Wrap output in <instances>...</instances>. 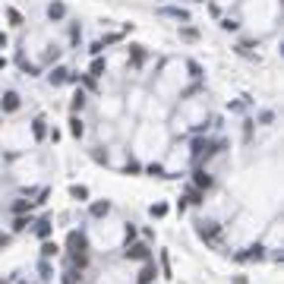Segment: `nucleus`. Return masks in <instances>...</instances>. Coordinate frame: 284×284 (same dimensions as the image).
Segmentation results:
<instances>
[{
  "mask_svg": "<svg viewBox=\"0 0 284 284\" xmlns=\"http://www.w3.org/2000/svg\"><path fill=\"white\" fill-rule=\"evenodd\" d=\"M66 249H70L73 256H82L85 249H89V240H85V234H79V230H70V234H66Z\"/></svg>",
  "mask_w": 284,
  "mask_h": 284,
  "instance_id": "obj_1",
  "label": "nucleus"
},
{
  "mask_svg": "<svg viewBox=\"0 0 284 284\" xmlns=\"http://www.w3.org/2000/svg\"><path fill=\"white\" fill-rule=\"evenodd\" d=\"M196 230H199V237L202 240H212V243H218V225H215V221H199V225H196Z\"/></svg>",
  "mask_w": 284,
  "mask_h": 284,
  "instance_id": "obj_2",
  "label": "nucleus"
},
{
  "mask_svg": "<svg viewBox=\"0 0 284 284\" xmlns=\"http://www.w3.org/2000/svg\"><path fill=\"white\" fill-rule=\"evenodd\" d=\"M126 259H145L149 262V256H152V249H149V243H130L126 246Z\"/></svg>",
  "mask_w": 284,
  "mask_h": 284,
  "instance_id": "obj_3",
  "label": "nucleus"
},
{
  "mask_svg": "<svg viewBox=\"0 0 284 284\" xmlns=\"http://www.w3.org/2000/svg\"><path fill=\"white\" fill-rule=\"evenodd\" d=\"M234 259H237V262H259V259H265V249H262V246H249L246 253H237Z\"/></svg>",
  "mask_w": 284,
  "mask_h": 284,
  "instance_id": "obj_4",
  "label": "nucleus"
},
{
  "mask_svg": "<svg viewBox=\"0 0 284 284\" xmlns=\"http://www.w3.org/2000/svg\"><path fill=\"white\" fill-rule=\"evenodd\" d=\"M0 108H3L6 114H16V111H19V95H16V92H6L3 98H0Z\"/></svg>",
  "mask_w": 284,
  "mask_h": 284,
  "instance_id": "obj_5",
  "label": "nucleus"
},
{
  "mask_svg": "<svg viewBox=\"0 0 284 284\" xmlns=\"http://www.w3.org/2000/svg\"><path fill=\"white\" fill-rule=\"evenodd\" d=\"M155 275H158V269H155L152 262H145V265H142V272H139V278H136V281H139V284H152V281H155Z\"/></svg>",
  "mask_w": 284,
  "mask_h": 284,
  "instance_id": "obj_6",
  "label": "nucleus"
},
{
  "mask_svg": "<svg viewBox=\"0 0 284 284\" xmlns=\"http://www.w3.org/2000/svg\"><path fill=\"white\" fill-rule=\"evenodd\" d=\"M63 16H66V6L60 3V0H54V3L48 6V19H54V22H57V19H63Z\"/></svg>",
  "mask_w": 284,
  "mask_h": 284,
  "instance_id": "obj_7",
  "label": "nucleus"
},
{
  "mask_svg": "<svg viewBox=\"0 0 284 284\" xmlns=\"http://www.w3.org/2000/svg\"><path fill=\"white\" fill-rule=\"evenodd\" d=\"M48 79H51V85H63V82H70V70H63V66H57V70L51 73Z\"/></svg>",
  "mask_w": 284,
  "mask_h": 284,
  "instance_id": "obj_8",
  "label": "nucleus"
},
{
  "mask_svg": "<svg viewBox=\"0 0 284 284\" xmlns=\"http://www.w3.org/2000/svg\"><path fill=\"white\" fill-rule=\"evenodd\" d=\"M89 212H92V218H105V215L111 212V202H108V199H105V202H92Z\"/></svg>",
  "mask_w": 284,
  "mask_h": 284,
  "instance_id": "obj_9",
  "label": "nucleus"
},
{
  "mask_svg": "<svg viewBox=\"0 0 284 284\" xmlns=\"http://www.w3.org/2000/svg\"><path fill=\"white\" fill-rule=\"evenodd\" d=\"M193 180H196V189H209V186H212V177L205 174L202 168H199V170H196V174H193Z\"/></svg>",
  "mask_w": 284,
  "mask_h": 284,
  "instance_id": "obj_10",
  "label": "nucleus"
},
{
  "mask_svg": "<svg viewBox=\"0 0 284 284\" xmlns=\"http://www.w3.org/2000/svg\"><path fill=\"white\" fill-rule=\"evenodd\" d=\"M161 16H174V19H180V22H186V19H189V13H186V10H180V6H165V10H161Z\"/></svg>",
  "mask_w": 284,
  "mask_h": 284,
  "instance_id": "obj_11",
  "label": "nucleus"
},
{
  "mask_svg": "<svg viewBox=\"0 0 284 284\" xmlns=\"http://www.w3.org/2000/svg\"><path fill=\"white\" fill-rule=\"evenodd\" d=\"M57 253H60V246L54 240H45V243H41V259H51V256H57Z\"/></svg>",
  "mask_w": 284,
  "mask_h": 284,
  "instance_id": "obj_12",
  "label": "nucleus"
},
{
  "mask_svg": "<svg viewBox=\"0 0 284 284\" xmlns=\"http://www.w3.org/2000/svg\"><path fill=\"white\" fill-rule=\"evenodd\" d=\"M70 196H73L76 202H85V199H89V186H82V183L79 186H70Z\"/></svg>",
  "mask_w": 284,
  "mask_h": 284,
  "instance_id": "obj_13",
  "label": "nucleus"
},
{
  "mask_svg": "<svg viewBox=\"0 0 284 284\" xmlns=\"http://www.w3.org/2000/svg\"><path fill=\"white\" fill-rule=\"evenodd\" d=\"M70 133H73V136H76V139H79V136H82V133H85V126H82V120H79V117H76V114H73V117H70Z\"/></svg>",
  "mask_w": 284,
  "mask_h": 284,
  "instance_id": "obj_14",
  "label": "nucleus"
},
{
  "mask_svg": "<svg viewBox=\"0 0 284 284\" xmlns=\"http://www.w3.org/2000/svg\"><path fill=\"white\" fill-rule=\"evenodd\" d=\"M35 234H38L41 240H48V237H51V221H48V218H41V221H38V227H35Z\"/></svg>",
  "mask_w": 284,
  "mask_h": 284,
  "instance_id": "obj_15",
  "label": "nucleus"
},
{
  "mask_svg": "<svg viewBox=\"0 0 284 284\" xmlns=\"http://www.w3.org/2000/svg\"><path fill=\"white\" fill-rule=\"evenodd\" d=\"M32 133H35V139H45V136H48V126H45V120H35V123H32Z\"/></svg>",
  "mask_w": 284,
  "mask_h": 284,
  "instance_id": "obj_16",
  "label": "nucleus"
},
{
  "mask_svg": "<svg viewBox=\"0 0 284 284\" xmlns=\"http://www.w3.org/2000/svg\"><path fill=\"white\" fill-rule=\"evenodd\" d=\"M38 272H41V278H45V281L54 278V269H51V262H48V259H41V262H38Z\"/></svg>",
  "mask_w": 284,
  "mask_h": 284,
  "instance_id": "obj_17",
  "label": "nucleus"
},
{
  "mask_svg": "<svg viewBox=\"0 0 284 284\" xmlns=\"http://www.w3.org/2000/svg\"><path fill=\"white\" fill-rule=\"evenodd\" d=\"M6 19H10V25H16V29H19V25H22V13L10 6V10H6Z\"/></svg>",
  "mask_w": 284,
  "mask_h": 284,
  "instance_id": "obj_18",
  "label": "nucleus"
},
{
  "mask_svg": "<svg viewBox=\"0 0 284 284\" xmlns=\"http://www.w3.org/2000/svg\"><path fill=\"white\" fill-rule=\"evenodd\" d=\"M142 60H145L142 45H133V66H142Z\"/></svg>",
  "mask_w": 284,
  "mask_h": 284,
  "instance_id": "obj_19",
  "label": "nucleus"
},
{
  "mask_svg": "<svg viewBox=\"0 0 284 284\" xmlns=\"http://www.w3.org/2000/svg\"><path fill=\"white\" fill-rule=\"evenodd\" d=\"M186 199L193 202V205H202V189H196V186H193V189H186Z\"/></svg>",
  "mask_w": 284,
  "mask_h": 284,
  "instance_id": "obj_20",
  "label": "nucleus"
},
{
  "mask_svg": "<svg viewBox=\"0 0 284 284\" xmlns=\"http://www.w3.org/2000/svg\"><path fill=\"white\" fill-rule=\"evenodd\" d=\"M101 73H105V60L95 57V60H92V73H89V76H101Z\"/></svg>",
  "mask_w": 284,
  "mask_h": 284,
  "instance_id": "obj_21",
  "label": "nucleus"
},
{
  "mask_svg": "<svg viewBox=\"0 0 284 284\" xmlns=\"http://www.w3.org/2000/svg\"><path fill=\"white\" fill-rule=\"evenodd\" d=\"M149 212H152V218H165V215H168V205H165V202H158V205H152Z\"/></svg>",
  "mask_w": 284,
  "mask_h": 284,
  "instance_id": "obj_22",
  "label": "nucleus"
},
{
  "mask_svg": "<svg viewBox=\"0 0 284 284\" xmlns=\"http://www.w3.org/2000/svg\"><path fill=\"white\" fill-rule=\"evenodd\" d=\"M180 38H186V41H196V38H199V32H196V29H180Z\"/></svg>",
  "mask_w": 284,
  "mask_h": 284,
  "instance_id": "obj_23",
  "label": "nucleus"
},
{
  "mask_svg": "<svg viewBox=\"0 0 284 284\" xmlns=\"http://www.w3.org/2000/svg\"><path fill=\"white\" fill-rule=\"evenodd\" d=\"M145 174H152V177H165V168H161V165H149V168H145Z\"/></svg>",
  "mask_w": 284,
  "mask_h": 284,
  "instance_id": "obj_24",
  "label": "nucleus"
},
{
  "mask_svg": "<svg viewBox=\"0 0 284 284\" xmlns=\"http://www.w3.org/2000/svg\"><path fill=\"white\" fill-rule=\"evenodd\" d=\"M73 265H76V269H85V265H89V256H73Z\"/></svg>",
  "mask_w": 284,
  "mask_h": 284,
  "instance_id": "obj_25",
  "label": "nucleus"
},
{
  "mask_svg": "<svg viewBox=\"0 0 284 284\" xmlns=\"http://www.w3.org/2000/svg\"><path fill=\"white\" fill-rule=\"evenodd\" d=\"M82 105H85V95H82V92H76V95H73V111H79Z\"/></svg>",
  "mask_w": 284,
  "mask_h": 284,
  "instance_id": "obj_26",
  "label": "nucleus"
},
{
  "mask_svg": "<svg viewBox=\"0 0 284 284\" xmlns=\"http://www.w3.org/2000/svg\"><path fill=\"white\" fill-rule=\"evenodd\" d=\"M29 225H32L29 218H16V221H13V230H25V227H29Z\"/></svg>",
  "mask_w": 284,
  "mask_h": 284,
  "instance_id": "obj_27",
  "label": "nucleus"
},
{
  "mask_svg": "<svg viewBox=\"0 0 284 284\" xmlns=\"http://www.w3.org/2000/svg\"><path fill=\"white\" fill-rule=\"evenodd\" d=\"M186 70H189V73H193V76H202V66H199V63H196V60H189V63H186Z\"/></svg>",
  "mask_w": 284,
  "mask_h": 284,
  "instance_id": "obj_28",
  "label": "nucleus"
},
{
  "mask_svg": "<svg viewBox=\"0 0 284 284\" xmlns=\"http://www.w3.org/2000/svg\"><path fill=\"white\" fill-rule=\"evenodd\" d=\"M25 209H32V202H25V199H19V202H16V205H13V212H19V215H22Z\"/></svg>",
  "mask_w": 284,
  "mask_h": 284,
  "instance_id": "obj_29",
  "label": "nucleus"
},
{
  "mask_svg": "<svg viewBox=\"0 0 284 284\" xmlns=\"http://www.w3.org/2000/svg\"><path fill=\"white\" fill-rule=\"evenodd\" d=\"M22 70L29 73V76H38V66H35V63H25V60H22Z\"/></svg>",
  "mask_w": 284,
  "mask_h": 284,
  "instance_id": "obj_30",
  "label": "nucleus"
},
{
  "mask_svg": "<svg viewBox=\"0 0 284 284\" xmlns=\"http://www.w3.org/2000/svg\"><path fill=\"white\" fill-rule=\"evenodd\" d=\"M123 174H139V165H136V161H130V165L123 168Z\"/></svg>",
  "mask_w": 284,
  "mask_h": 284,
  "instance_id": "obj_31",
  "label": "nucleus"
},
{
  "mask_svg": "<svg viewBox=\"0 0 284 284\" xmlns=\"http://www.w3.org/2000/svg\"><path fill=\"white\" fill-rule=\"evenodd\" d=\"M79 35H82L79 25H70V38H73V41H79Z\"/></svg>",
  "mask_w": 284,
  "mask_h": 284,
  "instance_id": "obj_32",
  "label": "nucleus"
},
{
  "mask_svg": "<svg viewBox=\"0 0 284 284\" xmlns=\"http://www.w3.org/2000/svg\"><path fill=\"white\" fill-rule=\"evenodd\" d=\"M76 278H79L76 272H66V275H63V284H76Z\"/></svg>",
  "mask_w": 284,
  "mask_h": 284,
  "instance_id": "obj_33",
  "label": "nucleus"
},
{
  "mask_svg": "<svg viewBox=\"0 0 284 284\" xmlns=\"http://www.w3.org/2000/svg\"><path fill=\"white\" fill-rule=\"evenodd\" d=\"M221 29H227V32H234V29H237V22H234V19H225V22H221Z\"/></svg>",
  "mask_w": 284,
  "mask_h": 284,
  "instance_id": "obj_34",
  "label": "nucleus"
},
{
  "mask_svg": "<svg viewBox=\"0 0 284 284\" xmlns=\"http://www.w3.org/2000/svg\"><path fill=\"white\" fill-rule=\"evenodd\" d=\"M10 243V234H0V246H6Z\"/></svg>",
  "mask_w": 284,
  "mask_h": 284,
  "instance_id": "obj_35",
  "label": "nucleus"
},
{
  "mask_svg": "<svg viewBox=\"0 0 284 284\" xmlns=\"http://www.w3.org/2000/svg\"><path fill=\"white\" fill-rule=\"evenodd\" d=\"M0 48H6V35H3V32H0Z\"/></svg>",
  "mask_w": 284,
  "mask_h": 284,
  "instance_id": "obj_36",
  "label": "nucleus"
},
{
  "mask_svg": "<svg viewBox=\"0 0 284 284\" xmlns=\"http://www.w3.org/2000/svg\"><path fill=\"white\" fill-rule=\"evenodd\" d=\"M3 66H6V60H3V57H0V70H3Z\"/></svg>",
  "mask_w": 284,
  "mask_h": 284,
  "instance_id": "obj_37",
  "label": "nucleus"
},
{
  "mask_svg": "<svg viewBox=\"0 0 284 284\" xmlns=\"http://www.w3.org/2000/svg\"><path fill=\"white\" fill-rule=\"evenodd\" d=\"M0 284H3V281H0Z\"/></svg>",
  "mask_w": 284,
  "mask_h": 284,
  "instance_id": "obj_38",
  "label": "nucleus"
}]
</instances>
